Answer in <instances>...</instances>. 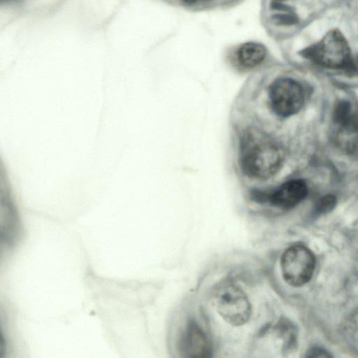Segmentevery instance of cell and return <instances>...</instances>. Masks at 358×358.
I'll return each instance as SVG.
<instances>
[{
  "label": "cell",
  "instance_id": "cell-1",
  "mask_svg": "<svg viewBox=\"0 0 358 358\" xmlns=\"http://www.w3.org/2000/svg\"><path fill=\"white\" fill-rule=\"evenodd\" d=\"M240 144L241 165L248 176L266 179L278 171L282 155L277 143L266 133L250 128L244 131Z\"/></svg>",
  "mask_w": 358,
  "mask_h": 358
},
{
  "label": "cell",
  "instance_id": "cell-12",
  "mask_svg": "<svg viewBox=\"0 0 358 358\" xmlns=\"http://www.w3.org/2000/svg\"><path fill=\"white\" fill-rule=\"evenodd\" d=\"M18 0H1L2 2H6V3H8V2H15V1H17Z\"/></svg>",
  "mask_w": 358,
  "mask_h": 358
},
{
  "label": "cell",
  "instance_id": "cell-2",
  "mask_svg": "<svg viewBox=\"0 0 358 358\" xmlns=\"http://www.w3.org/2000/svg\"><path fill=\"white\" fill-rule=\"evenodd\" d=\"M302 55L329 69H343L352 64L349 45L337 29L329 31L320 41L303 50Z\"/></svg>",
  "mask_w": 358,
  "mask_h": 358
},
{
  "label": "cell",
  "instance_id": "cell-7",
  "mask_svg": "<svg viewBox=\"0 0 358 358\" xmlns=\"http://www.w3.org/2000/svg\"><path fill=\"white\" fill-rule=\"evenodd\" d=\"M307 194L308 186L306 182L294 179L284 182L267 194L266 200L273 206L287 210L299 204Z\"/></svg>",
  "mask_w": 358,
  "mask_h": 358
},
{
  "label": "cell",
  "instance_id": "cell-9",
  "mask_svg": "<svg viewBox=\"0 0 358 358\" xmlns=\"http://www.w3.org/2000/svg\"><path fill=\"white\" fill-rule=\"evenodd\" d=\"M265 57L266 48L258 43H245L238 48L237 52L239 63L245 67H254L259 65Z\"/></svg>",
  "mask_w": 358,
  "mask_h": 358
},
{
  "label": "cell",
  "instance_id": "cell-13",
  "mask_svg": "<svg viewBox=\"0 0 358 358\" xmlns=\"http://www.w3.org/2000/svg\"><path fill=\"white\" fill-rule=\"evenodd\" d=\"M184 1H186V2H187V3H194V2H195L196 0H184Z\"/></svg>",
  "mask_w": 358,
  "mask_h": 358
},
{
  "label": "cell",
  "instance_id": "cell-8",
  "mask_svg": "<svg viewBox=\"0 0 358 358\" xmlns=\"http://www.w3.org/2000/svg\"><path fill=\"white\" fill-rule=\"evenodd\" d=\"M183 348L186 356L204 357L208 350V345L203 332L194 323L187 327L183 339Z\"/></svg>",
  "mask_w": 358,
  "mask_h": 358
},
{
  "label": "cell",
  "instance_id": "cell-6",
  "mask_svg": "<svg viewBox=\"0 0 358 358\" xmlns=\"http://www.w3.org/2000/svg\"><path fill=\"white\" fill-rule=\"evenodd\" d=\"M331 139L334 145L346 154L353 153L358 148V125L352 117L351 106L340 101L333 114Z\"/></svg>",
  "mask_w": 358,
  "mask_h": 358
},
{
  "label": "cell",
  "instance_id": "cell-4",
  "mask_svg": "<svg viewBox=\"0 0 358 358\" xmlns=\"http://www.w3.org/2000/svg\"><path fill=\"white\" fill-rule=\"evenodd\" d=\"M280 265L284 280L289 285L298 287L304 285L311 278L315 259L308 248L294 245L284 252Z\"/></svg>",
  "mask_w": 358,
  "mask_h": 358
},
{
  "label": "cell",
  "instance_id": "cell-3",
  "mask_svg": "<svg viewBox=\"0 0 358 358\" xmlns=\"http://www.w3.org/2000/svg\"><path fill=\"white\" fill-rule=\"evenodd\" d=\"M214 302L220 315L231 325H243L250 317L252 308L247 295L232 282H224L217 287Z\"/></svg>",
  "mask_w": 358,
  "mask_h": 358
},
{
  "label": "cell",
  "instance_id": "cell-11",
  "mask_svg": "<svg viewBox=\"0 0 358 358\" xmlns=\"http://www.w3.org/2000/svg\"><path fill=\"white\" fill-rule=\"evenodd\" d=\"M309 357H329L324 350L321 349H313Z\"/></svg>",
  "mask_w": 358,
  "mask_h": 358
},
{
  "label": "cell",
  "instance_id": "cell-10",
  "mask_svg": "<svg viewBox=\"0 0 358 358\" xmlns=\"http://www.w3.org/2000/svg\"><path fill=\"white\" fill-rule=\"evenodd\" d=\"M336 204V199L331 195L325 196L320 199L316 205L317 213H324L331 210Z\"/></svg>",
  "mask_w": 358,
  "mask_h": 358
},
{
  "label": "cell",
  "instance_id": "cell-5",
  "mask_svg": "<svg viewBox=\"0 0 358 358\" xmlns=\"http://www.w3.org/2000/svg\"><path fill=\"white\" fill-rule=\"evenodd\" d=\"M268 97L273 111L282 117L296 113L304 101L301 85L289 78L275 80L269 87Z\"/></svg>",
  "mask_w": 358,
  "mask_h": 358
}]
</instances>
